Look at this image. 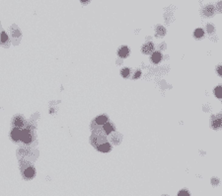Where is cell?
I'll return each mask as SVG.
<instances>
[{
    "mask_svg": "<svg viewBox=\"0 0 222 196\" xmlns=\"http://www.w3.org/2000/svg\"><path fill=\"white\" fill-rule=\"evenodd\" d=\"M210 127L213 130L222 129V113H218L212 116L210 119Z\"/></svg>",
    "mask_w": 222,
    "mask_h": 196,
    "instance_id": "1",
    "label": "cell"
},
{
    "mask_svg": "<svg viewBox=\"0 0 222 196\" xmlns=\"http://www.w3.org/2000/svg\"><path fill=\"white\" fill-rule=\"evenodd\" d=\"M154 49H155V46L152 42H147L145 43L143 46L141 47V52L144 55H150L154 53Z\"/></svg>",
    "mask_w": 222,
    "mask_h": 196,
    "instance_id": "2",
    "label": "cell"
},
{
    "mask_svg": "<svg viewBox=\"0 0 222 196\" xmlns=\"http://www.w3.org/2000/svg\"><path fill=\"white\" fill-rule=\"evenodd\" d=\"M201 14H203V16H205V17H212L215 14V7L211 5V4L205 6L203 11H201Z\"/></svg>",
    "mask_w": 222,
    "mask_h": 196,
    "instance_id": "3",
    "label": "cell"
},
{
    "mask_svg": "<svg viewBox=\"0 0 222 196\" xmlns=\"http://www.w3.org/2000/svg\"><path fill=\"white\" fill-rule=\"evenodd\" d=\"M121 140H122V136L118 133H114L113 132L112 135H111V138H110V142L113 144V145H118V144L121 143Z\"/></svg>",
    "mask_w": 222,
    "mask_h": 196,
    "instance_id": "4",
    "label": "cell"
},
{
    "mask_svg": "<svg viewBox=\"0 0 222 196\" xmlns=\"http://www.w3.org/2000/svg\"><path fill=\"white\" fill-rule=\"evenodd\" d=\"M97 150L99 151H101V153H108V151L112 150V146H111V144H109L108 142H106V143L101 144V145H99L97 147Z\"/></svg>",
    "mask_w": 222,
    "mask_h": 196,
    "instance_id": "5",
    "label": "cell"
},
{
    "mask_svg": "<svg viewBox=\"0 0 222 196\" xmlns=\"http://www.w3.org/2000/svg\"><path fill=\"white\" fill-rule=\"evenodd\" d=\"M118 57H121L122 59H125L126 57H128V55H129V49L128 47L122 46V47L120 48V49H118Z\"/></svg>",
    "mask_w": 222,
    "mask_h": 196,
    "instance_id": "6",
    "label": "cell"
},
{
    "mask_svg": "<svg viewBox=\"0 0 222 196\" xmlns=\"http://www.w3.org/2000/svg\"><path fill=\"white\" fill-rule=\"evenodd\" d=\"M103 130H104L106 135H111L113 132H114V126L113 125L112 123L107 122L106 124L103 125Z\"/></svg>",
    "mask_w": 222,
    "mask_h": 196,
    "instance_id": "7",
    "label": "cell"
},
{
    "mask_svg": "<svg viewBox=\"0 0 222 196\" xmlns=\"http://www.w3.org/2000/svg\"><path fill=\"white\" fill-rule=\"evenodd\" d=\"M20 140H22L24 143H27V144L30 143L32 141V136L30 134V132L28 130H23L21 133V139Z\"/></svg>",
    "mask_w": 222,
    "mask_h": 196,
    "instance_id": "8",
    "label": "cell"
},
{
    "mask_svg": "<svg viewBox=\"0 0 222 196\" xmlns=\"http://www.w3.org/2000/svg\"><path fill=\"white\" fill-rule=\"evenodd\" d=\"M161 59H162V55H161V53H159V52H154V53L151 55V62L153 63H155V65L161 62Z\"/></svg>",
    "mask_w": 222,
    "mask_h": 196,
    "instance_id": "9",
    "label": "cell"
},
{
    "mask_svg": "<svg viewBox=\"0 0 222 196\" xmlns=\"http://www.w3.org/2000/svg\"><path fill=\"white\" fill-rule=\"evenodd\" d=\"M21 133L22 131L18 129V128H15V129L12 130L11 132V138L14 140V141H18V140L21 139Z\"/></svg>",
    "mask_w": 222,
    "mask_h": 196,
    "instance_id": "10",
    "label": "cell"
},
{
    "mask_svg": "<svg viewBox=\"0 0 222 196\" xmlns=\"http://www.w3.org/2000/svg\"><path fill=\"white\" fill-rule=\"evenodd\" d=\"M107 122H108V117H107V116H105V115L98 116V117L95 119V123H96L97 125H100V126H103Z\"/></svg>",
    "mask_w": 222,
    "mask_h": 196,
    "instance_id": "11",
    "label": "cell"
},
{
    "mask_svg": "<svg viewBox=\"0 0 222 196\" xmlns=\"http://www.w3.org/2000/svg\"><path fill=\"white\" fill-rule=\"evenodd\" d=\"M166 29L163 27V26H156V37H159V38H162V37H164V36L166 35Z\"/></svg>",
    "mask_w": 222,
    "mask_h": 196,
    "instance_id": "12",
    "label": "cell"
},
{
    "mask_svg": "<svg viewBox=\"0 0 222 196\" xmlns=\"http://www.w3.org/2000/svg\"><path fill=\"white\" fill-rule=\"evenodd\" d=\"M24 174H25V176L27 178H32L35 175V169H33V167H28V169H26Z\"/></svg>",
    "mask_w": 222,
    "mask_h": 196,
    "instance_id": "13",
    "label": "cell"
},
{
    "mask_svg": "<svg viewBox=\"0 0 222 196\" xmlns=\"http://www.w3.org/2000/svg\"><path fill=\"white\" fill-rule=\"evenodd\" d=\"M193 36L196 39H201L204 36V31L203 29H196L193 33Z\"/></svg>",
    "mask_w": 222,
    "mask_h": 196,
    "instance_id": "14",
    "label": "cell"
},
{
    "mask_svg": "<svg viewBox=\"0 0 222 196\" xmlns=\"http://www.w3.org/2000/svg\"><path fill=\"white\" fill-rule=\"evenodd\" d=\"M121 77H122L128 78V77H129L130 69H128V67H125V69H122L121 70Z\"/></svg>",
    "mask_w": 222,
    "mask_h": 196,
    "instance_id": "15",
    "label": "cell"
},
{
    "mask_svg": "<svg viewBox=\"0 0 222 196\" xmlns=\"http://www.w3.org/2000/svg\"><path fill=\"white\" fill-rule=\"evenodd\" d=\"M214 95H215L217 98H219V99L222 98V86H217V87H215V89H214Z\"/></svg>",
    "mask_w": 222,
    "mask_h": 196,
    "instance_id": "16",
    "label": "cell"
},
{
    "mask_svg": "<svg viewBox=\"0 0 222 196\" xmlns=\"http://www.w3.org/2000/svg\"><path fill=\"white\" fill-rule=\"evenodd\" d=\"M14 125L17 127H21L23 125V119L21 117H16L14 119Z\"/></svg>",
    "mask_w": 222,
    "mask_h": 196,
    "instance_id": "17",
    "label": "cell"
},
{
    "mask_svg": "<svg viewBox=\"0 0 222 196\" xmlns=\"http://www.w3.org/2000/svg\"><path fill=\"white\" fill-rule=\"evenodd\" d=\"M207 31L208 34H212L213 32H214V26L211 25V24H208L207 27Z\"/></svg>",
    "mask_w": 222,
    "mask_h": 196,
    "instance_id": "18",
    "label": "cell"
},
{
    "mask_svg": "<svg viewBox=\"0 0 222 196\" xmlns=\"http://www.w3.org/2000/svg\"><path fill=\"white\" fill-rule=\"evenodd\" d=\"M7 41H8V35H6L5 32H2V33H1V42L5 43Z\"/></svg>",
    "mask_w": 222,
    "mask_h": 196,
    "instance_id": "19",
    "label": "cell"
},
{
    "mask_svg": "<svg viewBox=\"0 0 222 196\" xmlns=\"http://www.w3.org/2000/svg\"><path fill=\"white\" fill-rule=\"evenodd\" d=\"M211 183H212V185H214V186H217L219 184V179L218 178H216V177H213L211 179Z\"/></svg>",
    "mask_w": 222,
    "mask_h": 196,
    "instance_id": "20",
    "label": "cell"
},
{
    "mask_svg": "<svg viewBox=\"0 0 222 196\" xmlns=\"http://www.w3.org/2000/svg\"><path fill=\"white\" fill-rule=\"evenodd\" d=\"M178 196H190V193L188 192L187 190H181Z\"/></svg>",
    "mask_w": 222,
    "mask_h": 196,
    "instance_id": "21",
    "label": "cell"
},
{
    "mask_svg": "<svg viewBox=\"0 0 222 196\" xmlns=\"http://www.w3.org/2000/svg\"><path fill=\"white\" fill-rule=\"evenodd\" d=\"M216 9H217V11L219 12V13H222V1H220V2L217 3V5H216Z\"/></svg>",
    "mask_w": 222,
    "mask_h": 196,
    "instance_id": "22",
    "label": "cell"
},
{
    "mask_svg": "<svg viewBox=\"0 0 222 196\" xmlns=\"http://www.w3.org/2000/svg\"><path fill=\"white\" fill-rule=\"evenodd\" d=\"M141 77V71L140 70H137L135 73H134L133 75V79H137V78H139Z\"/></svg>",
    "mask_w": 222,
    "mask_h": 196,
    "instance_id": "23",
    "label": "cell"
},
{
    "mask_svg": "<svg viewBox=\"0 0 222 196\" xmlns=\"http://www.w3.org/2000/svg\"><path fill=\"white\" fill-rule=\"evenodd\" d=\"M216 71H217V73H218L219 77H222V66H219L218 67H217Z\"/></svg>",
    "mask_w": 222,
    "mask_h": 196,
    "instance_id": "24",
    "label": "cell"
},
{
    "mask_svg": "<svg viewBox=\"0 0 222 196\" xmlns=\"http://www.w3.org/2000/svg\"><path fill=\"white\" fill-rule=\"evenodd\" d=\"M88 1H89V0H81V2H82V3H84V4H85V3H87Z\"/></svg>",
    "mask_w": 222,
    "mask_h": 196,
    "instance_id": "25",
    "label": "cell"
}]
</instances>
